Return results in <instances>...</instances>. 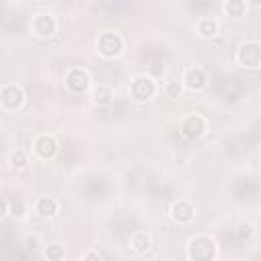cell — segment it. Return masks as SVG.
Here are the masks:
<instances>
[{
  "label": "cell",
  "mask_w": 261,
  "mask_h": 261,
  "mask_svg": "<svg viewBox=\"0 0 261 261\" xmlns=\"http://www.w3.org/2000/svg\"><path fill=\"white\" fill-rule=\"evenodd\" d=\"M122 49H124V41H122V37L118 33L106 31V33H102L98 37V53L102 57H108V59L116 57V55L122 53Z\"/></svg>",
  "instance_id": "3957f363"
},
{
  "label": "cell",
  "mask_w": 261,
  "mask_h": 261,
  "mask_svg": "<svg viewBox=\"0 0 261 261\" xmlns=\"http://www.w3.org/2000/svg\"><path fill=\"white\" fill-rule=\"evenodd\" d=\"M169 214H171V218H173L175 222L186 224V222H192V220H194L196 208H194V204H192L190 200H175V202L171 204V208H169Z\"/></svg>",
  "instance_id": "30bf717a"
},
{
  "label": "cell",
  "mask_w": 261,
  "mask_h": 261,
  "mask_svg": "<svg viewBox=\"0 0 261 261\" xmlns=\"http://www.w3.org/2000/svg\"><path fill=\"white\" fill-rule=\"evenodd\" d=\"M155 92H157V86H155V82H153V77H149V75H139L135 82H133V86H130V94H133V98H137V100H151L153 96H155Z\"/></svg>",
  "instance_id": "ba28073f"
},
{
  "label": "cell",
  "mask_w": 261,
  "mask_h": 261,
  "mask_svg": "<svg viewBox=\"0 0 261 261\" xmlns=\"http://www.w3.org/2000/svg\"><path fill=\"white\" fill-rule=\"evenodd\" d=\"M130 247H133V251L135 253H147L149 249H151V237L147 234V232H143V230H139V232H135L133 237H130Z\"/></svg>",
  "instance_id": "4fadbf2b"
},
{
  "label": "cell",
  "mask_w": 261,
  "mask_h": 261,
  "mask_svg": "<svg viewBox=\"0 0 261 261\" xmlns=\"http://www.w3.org/2000/svg\"><path fill=\"white\" fill-rule=\"evenodd\" d=\"M24 102V92L16 84H6L0 90V104L6 110H18Z\"/></svg>",
  "instance_id": "5b68a950"
},
{
  "label": "cell",
  "mask_w": 261,
  "mask_h": 261,
  "mask_svg": "<svg viewBox=\"0 0 261 261\" xmlns=\"http://www.w3.org/2000/svg\"><path fill=\"white\" fill-rule=\"evenodd\" d=\"M198 33H200L202 39H212L218 33V22L214 18H210V16H204L198 22Z\"/></svg>",
  "instance_id": "5bb4252c"
},
{
  "label": "cell",
  "mask_w": 261,
  "mask_h": 261,
  "mask_svg": "<svg viewBox=\"0 0 261 261\" xmlns=\"http://www.w3.org/2000/svg\"><path fill=\"white\" fill-rule=\"evenodd\" d=\"M165 94H167L169 98H179V96H181V86H179V82H169V84L165 86Z\"/></svg>",
  "instance_id": "ffe728a7"
},
{
  "label": "cell",
  "mask_w": 261,
  "mask_h": 261,
  "mask_svg": "<svg viewBox=\"0 0 261 261\" xmlns=\"http://www.w3.org/2000/svg\"><path fill=\"white\" fill-rule=\"evenodd\" d=\"M181 82H184V86H186L188 90L198 92V90H202V88L208 84V75H206V71H204L202 67H188V69L184 71Z\"/></svg>",
  "instance_id": "8fae6325"
},
{
  "label": "cell",
  "mask_w": 261,
  "mask_h": 261,
  "mask_svg": "<svg viewBox=\"0 0 261 261\" xmlns=\"http://www.w3.org/2000/svg\"><path fill=\"white\" fill-rule=\"evenodd\" d=\"M222 8H224V12L228 14V16H243L245 14V10H247V6H245V2L243 0H226L224 4H222Z\"/></svg>",
  "instance_id": "9a60e30c"
},
{
  "label": "cell",
  "mask_w": 261,
  "mask_h": 261,
  "mask_svg": "<svg viewBox=\"0 0 261 261\" xmlns=\"http://www.w3.org/2000/svg\"><path fill=\"white\" fill-rule=\"evenodd\" d=\"M65 86H67V90H69L71 94H84V92L88 90V86H90V75H88V71H84L82 67L69 69L67 75H65Z\"/></svg>",
  "instance_id": "52a82bcc"
},
{
  "label": "cell",
  "mask_w": 261,
  "mask_h": 261,
  "mask_svg": "<svg viewBox=\"0 0 261 261\" xmlns=\"http://www.w3.org/2000/svg\"><path fill=\"white\" fill-rule=\"evenodd\" d=\"M8 212L14 216V218H22L24 216V204L20 198H12L8 200Z\"/></svg>",
  "instance_id": "ac0fdd59"
},
{
  "label": "cell",
  "mask_w": 261,
  "mask_h": 261,
  "mask_svg": "<svg viewBox=\"0 0 261 261\" xmlns=\"http://www.w3.org/2000/svg\"><path fill=\"white\" fill-rule=\"evenodd\" d=\"M35 210H37L43 218H51V216H55V214L59 212V204H57L55 198H51V196H43V198L37 200Z\"/></svg>",
  "instance_id": "7c38bea8"
},
{
  "label": "cell",
  "mask_w": 261,
  "mask_h": 261,
  "mask_svg": "<svg viewBox=\"0 0 261 261\" xmlns=\"http://www.w3.org/2000/svg\"><path fill=\"white\" fill-rule=\"evenodd\" d=\"M59 145H57V139L53 135H39L35 141H33V151L37 157L41 159H51L55 157Z\"/></svg>",
  "instance_id": "9c48e42d"
},
{
  "label": "cell",
  "mask_w": 261,
  "mask_h": 261,
  "mask_svg": "<svg viewBox=\"0 0 261 261\" xmlns=\"http://www.w3.org/2000/svg\"><path fill=\"white\" fill-rule=\"evenodd\" d=\"M6 212H8V200H4V198L0 196V218H2Z\"/></svg>",
  "instance_id": "7402d4cb"
},
{
  "label": "cell",
  "mask_w": 261,
  "mask_h": 261,
  "mask_svg": "<svg viewBox=\"0 0 261 261\" xmlns=\"http://www.w3.org/2000/svg\"><path fill=\"white\" fill-rule=\"evenodd\" d=\"M237 61L243 67L257 69L261 65V45L257 41H245L237 51Z\"/></svg>",
  "instance_id": "277c9868"
},
{
  "label": "cell",
  "mask_w": 261,
  "mask_h": 261,
  "mask_svg": "<svg viewBox=\"0 0 261 261\" xmlns=\"http://www.w3.org/2000/svg\"><path fill=\"white\" fill-rule=\"evenodd\" d=\"M82 261H100V255H98V251H94V249H92V251H88V253L84 255V259H82Z\"/></svg>",
  "instance_id": "44dd1931"
},
{
  "label": "cell",
  "mask_w": 261,
  "mask_h": 261,
  "mask_svg": "<svg viewBox=\"0 0 261 261\" xmlns=\"http://www.w3.org/2000/svg\"><path fill=\"white\" fill-rule=\"evenodd\" d=\"M206 128H208L206 118L200 116V114H188V116L181 120V124H179V133H181V137L188 139V141H198V139H202L204 133H206Z\"/></svg>",
  "instance_id": "7a4b0ae2"
},
{
  "label": "cell",
  "mask_w": 261,
  "mask_h": 261,
  "mask_svg": "<svg viewBox=\"0 0 261 261\" xmlns=\"http://www.w3.org/2000/svg\"><path fill=\"white\" fill-rule=\"evenodd\" d=\"M31 29H33V33H35L37 37H41V39H49V37L55 35L57 22H55V18H53L51 14H47V12H39V14H35V18H33V22H31Z\"/></svg>",
  "instance_id": "8992f818"
},
{
  "label": "cell",
  "mask_w": 261,
  "mask_h": 261,
  "mask_svg": "<svg viewBox=\"0 0 261 261\" xmlns=\"http://www.w3.org/2000/svg\"><path fill=\"white\" fill-rule=\"evenodd\" d=\"M186 255L190 261H214L216 257V243L208 234H196L190 239Z\"/></svg>",
  "instance_id": "6da1fadb"
},
{
  "label": "cell",
  "mask_w": 261,
  "mask_h": 261,
  "mask_svg": "<svg viewBox=\"0 0 261 261\" xmlns=\"http://www.w3.org/2000/svg\"><path fill=\"white\" fill-rule=\"evenodd\" d=\"M92 100L96 104H108L112 100V90L106 88V86H98L94 92H92Z\"/></svg>",
  "instance_id": "e0dca14e"
},
{
  "label": "cell",
  "mask_w": 261,
  "mask_h": 261,
  "mask_svg": "<svg viewBox=\"0 0 261 261\" xmlns=\"http://www.w3.org/2000/svg\"><path fill=\"white\" fill-rule=\"evenodd\" d=\"M27 163H29V157H27L24 151H14L10 155V165L14 169H22V167H27Z\"/></svg>",
  "instance_id": "d6986e66"
},
{
  "label": "cell",
  "mask_w": 261,
  "mask_h": 261,
  "mask_svg": "<svg viewBox=\"0 0 261 261\" xmlns=\"http://www.w3.org/2000/svg\"><path fill=\"white\" fill-rule=\"evenodd\" d=\"M43 255H45L47 261H61V259L65 257V249H63L59 243H51V245L45 247Z\"/></svg>",
  "instance_id": "2e32d148"
}]
</instances>
